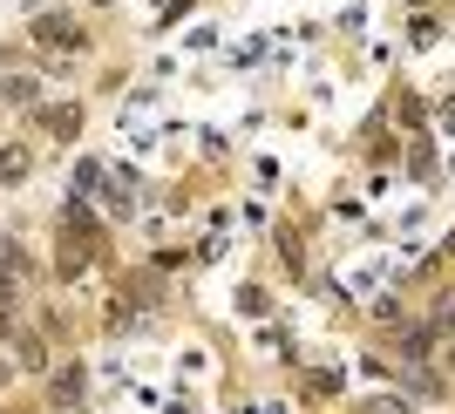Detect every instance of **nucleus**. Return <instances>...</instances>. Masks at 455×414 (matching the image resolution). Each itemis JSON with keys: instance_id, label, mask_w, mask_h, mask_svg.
<instances>
[{"instance_id": "nucleus-5", "label": "nucleus", "mask_w": 455, "mask_h": 414, "mask_svg": "<svg viewBox=\"0 0 455 414\" xmlns=\"http://www.w3.org/2000/svg\"><path fill=\"white\" fill-rule=\"evenodd\" d=\"M380 414H415V408H408V401H380Z\"/></svg>"}, {"instance_id": "nucleus-3", "label": "nucleus", "mask_w": 455, "mask_h": 414, "mask_svg": "<svg viewBox=\"0 0 455 414\" xmlns=\"http://www.w3.org/2000/svg\"><path fill=\"white\" fill-rule=\"evenodd\" d=\"M35 95H41L35 76H14V82H7V102H35Z\"/></svg>"}, {"instance_id": "nucleus-2", "label": "nucleus", "mask_w": 455, "mask_h": 414, "mask_svg": "<svg viewBox=\"0 0 455 414\" xmlns=\"http://www.w3.org/2000/svg\"><path fill=\"white\" fill-rule=\"evenodd\" d=\"M41 123H48V130H55V136H76V130H82V109H68V102H55V109H41Z\"/></svg>"}, {"instance_id": "nucleus-4", "label": "nucleus", "mask_w": 455, "mask_h": 414, "mask_svg": "<svg viewBox=\"0 0 455 414\" xmlns=\"http://www.w3.org/2000/svg\"><path fill=\"white\" fill-rule=\"evenodd\" d=\"M0 177H28V150H7V156H0Z\"/></svg>"}, {"instance_id": "nucleus-1", "label": "nucleus", "mask_w": 455, "mask_h": 414, "mask_svg": "<svg viewBox=\"0 0 455 414\" xmlns=\"http://www.w3.org/2000/svg\"><path fill=\"white\" fill-rule=\"evenodd\" d=\"M35 35L41 41H55V48H82V28L68 14H48V20H35Z\"/></svg>"}]
</instances>
